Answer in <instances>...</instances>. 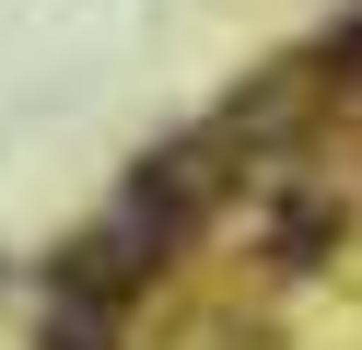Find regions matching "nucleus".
I'll return each mask as SVG.
<instances>
[{
  "label": "nucleus",
  "instance_id": "1",
  "mask_svg": "<svg viewBox=\"0 0 362 350\" xmlns=\"http://www.w3.org/2000/svg\"><path fill=\"white\" fill-rule=\"evenodd\" d=\"M339 82H351V93H362V35H351V47H339Z\"/></svg>",
  "mask_w": 362,
  "mask_h": 350
}]
</instances>
